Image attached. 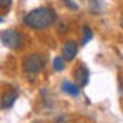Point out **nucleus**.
Instances as JSON below:
<instances>
[{"mask_svg":"<svg viewBox=\"0 0 123 123\" xmlns=\"http://www.w3.org/2000/svg\"><path fill=\"white\" fill-rule=\"evenodd\" d=\"M63 3H67V7H68L70 10H78V5H77L73 0H63Z\"/></svg>","mask_w":123,"mask_h":123,"instance_id":"11","label":"nucleus"},{"mask_svg":"<svg viewBox=\"0 0 123 123\" xmlns=\"http://www.w3.org/2000/svg\"><path fill=\"white\" fill-rule=\"evenodd\" d=\"M63 67H65V62H63L62 57L53 58V70H55V72H62V70H63Z\"/></svg>","mask_w":123,"mask_h":123,"instance_id":"10","label":"nucleus"},{"mask_svg":"<svg viewBox=\"0 0 123 123\" xmlns=\"http://www.w3.org/2000/svg\"><path fill=\"white\" fill-rule=\"evenodd\" d=\"M0 22H2V17H0Z\"/></svg>","mask_w":123,"mask_h":123,"instance_id":"14","label":"nucleus"},{"mask_svg":"<svg viewBox=\"0 0 123 123\" xmlns=\"http://www.w3.org/2000/svg\"><path fill=\"white\" fill-rule=\"evenodd\" d=\"M92 37H93V32H92V28H90L88 25H85V27H83V38H82V45H86L88 42L92 40Z\"/></svg>","mask_w":123,"mask_h":123,"instance_id":"8","label":"nucleus"},{"mask_svg":"<svg viewBox=\"0 0 123 123\" xmlns=\"http://www.w3.org/2000/svg\"><path fill=\"white\" fill-rule=\"evenodd\" d=\"M10 5H12V0H0V8L8 10V8H10Z\"/></svg>","mask_w":123,"mask_h":123,"instance_id":"12","label":"nucleus"},{"mask_svg":"<svg viewBox=\"0 0 123 123\" xmlns=\"http://www.w3.org/2000/svg\"><path fill=\"white\" fill-rule=\"evenodd\" d=\"M23 22L30 28L43 30V28H48L50 25H53L57 22V13L52 7H38V8L28 12L25 15Z\"/></svg>","mask_w":123,"mask_h":123,"instance_id":"1","label":"nucleus"},{"mask_svg":"<svg viewBox=\"0 0 123 123\" xmlns=\"http://www.w3.org/2000/svg\"><path fill=\"white\" fill-rule=\"evenodd\" d=\"M62 90H63L65 93L72 95V97H77V95L80 93V86H78V85H75L73 82H68V80L62 83Z\"/></svg>","mask_w":123,"mask_h":123,"instance_id":"7","label":"nucleus"},{"mask_svg":"<svg viewBox=\"0 0 123 123\" xmlns=\"http://www.w3.org/2000/svg\"><path fill=\"white\" fill-rule=\"evenodd\" d=\"M73 80H75V85H78V86H85V85H88V80H90V72H88V68L80 63V65H77L75 68H73Z\"/></svg>","mask_w":123,"mask_h":123,"instance_id":"4","label":"nucleus"},{"mask_svg":"<svg viewBox=\"0 0 123 123\" xmlns=\"http://www.w3.org/2000/svg\"><path fill=\"white\" fill-rule=\"evenodd\" d=\"M77 53H78V47H77V43L75 40H67L63 43V48H62V55H63V58L65 60H73L75 57H77Z\"/></svg>","mask_w":123,"mask_h":123,"instance_id":"5","label":"nucleus"},{"mask_svg":"<svg viewBox=\"0 0 123 123\" xmlns=\"http://www.w3.org/2000/svg\"><path fill=\"white\" fill-rule=\"evenodd\" d=\"M120 27H122V28H123V17H122V18H120Z\"/></svg>","mask_w":123,"mask_h":123,"instance_id":"13","label":"nucleus"},{"mask_svg":"<svg viewBox=\"0 0 123 123\" xmlns=\"http://www.w3.org/2000/svg\"><path fill=\"white\" fill-rule=\"evenodd\" d=\"M0 42L7 48L18 50V48H22V45H23V37H22L20 32H17V30H5V32L0 33Z\"/></svg>","mask_w":123,"mask_h":123,"instance_id":"3","label":"nucleus"},{"mask_svg":"<svg viewBox=\"0 0 123 123\" xmlns=\"http://www.w3.org/2000/svg\"><path fill=\"white\" fill-rule=\"evenodd\" d=\"M17 100V92L15 90H8V92H5L3 95H2V108L3 110H7V108H10L13 103Z\"/></svg>","mask_w":123,"mask_h":123,"instance_id":"6","label":"nucleus"},{"mask_svg":"<svg viewBox=\"0 0 123 123\" xmlns=\"http://www.w3.org/2000/svg\"><path fill=\"white\" fill-rule=\"evenodd\" d=\"M22 67H23V73L27 77H35L42 68L45 67V58L40 53H30V55H27L23 58Z\"/></svg>","mask_w":123,"mask_h":123,"instance_id":"2","label":"nucleus"},{"mask_svg":"<svg viewBox=\"0 0 123 123\" xmlns=\"http://www.w3.org/2000/svg\"><path fill=\"white\" fill-rule=\"evenodd\" d=\"M90 5V10L93 12V13H100L103 10V2L102 0H93V3H88Z\"/></svg>","mask_w":123,"mask_h":123,"instance_id":"9","label":"nucleus"}]
</instances>
